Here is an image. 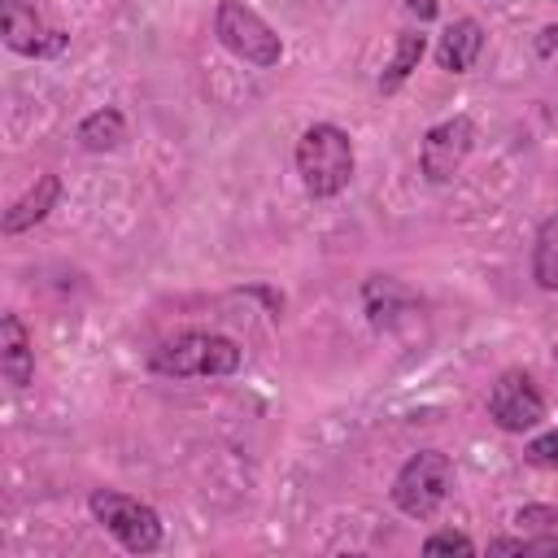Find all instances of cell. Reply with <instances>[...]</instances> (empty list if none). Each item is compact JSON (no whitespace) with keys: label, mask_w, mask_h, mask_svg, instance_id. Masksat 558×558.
Masks as SVG:
<instances>
[{"label":"cell","mask_w":558,"mask_h":558,"mask_svg":"<svg viewBox=\"0 0 558 558\" xmlns=\"http://www.w3.org/2000/svg\"><path fill=\"white\" fill-rule=\"evenodd\" d=\"M453 488V462L440 449H418L392 480V506L405 519H432Z\"/></svg>","instance_id":"obj_3"},{"label":"cell","mask_w":558,"mask_h":558,"mask_svg":"<svg viewBox=\"0 0 558 558\" xmlns=\"http://www.w3.org/2000/svg\"><path fill=\"white\" fill-rule=\"evenodd\" d=\"M423 554H475V541L462 532H432L423 541Z\"/></svg>","instance_id":"obj_17"},{"label":"cell","mask_w":558,"mask_h":558,"mask_svg":"<svg viewBox=\"0 0 558 558\" xmlns=\"http://www.w3.org/2000/svg\"><path fill=\"white\" fill-rule=\"evenodd\" d=\"M532 279H536V288L558 292V214H549L536 227V240H532Z\"/></svg>","instance_id":"obj_14"},{"label":"cell","mask_w":558,"mask_h":558,"mask_svg":"<svg viewBox=\"0 0 558 558\" xmlns=\"http://www.w3.org/2000/svg\"><path fill=\"white\" fill-rule=\"evenodd\" d=\"M514 523L519 527H532V532H558V510L554 506H519L514 510Z\"/></svg>","instance_id":"obj_18"},{"label":"cell","mask_w":558,"mask_h":558,"mask_svg":"<svg viewBox=\"0 0 558 558\" xmlns=\"http://www.w3.org/2000/svg\"><path fill=\"white\" fill-rule=\"evenodd\" d=\"M488 554H558V532H545V536H497V541H488Z\"/></svg>","instance_id":"obj_15"},{"label":"cell","mask_w":558,"mask_h":558,"mask_svg":"<svg viewBox=\"0 0 558 558\" xmlns=\"http://www.w3.org/2000/svg\"><path fill=\"white\" fill-rule=\"evenodd\" d=\"M122 140H126V118L113 105H105L78 122V148H87V153H113V148H122Z\"/></svg>","instance_id":"obj_12"},{"label":"cell","mask_w":558,"mask_h":558,"mask_svg":"<svg viewBox=\"0 0 558 558\" xmlns=\"http://www.w3.org/2000/svg\"><path fill=\"white\" fill-rule=\"evenodd\" d=\"M488 418L510 436H523L545 418V397L527 371H501L497 375V384L488 392Z\"/></svg>","instance_id":"obj_7"},{"label":"cell","mask_w":558,"mask_h":558,"mask_svg":"<svg viewBox=\"0 0 558 558\" xmlns=\"http://www.w3.org/2000/svg\"><path fill=\"white\" fill-rule=\"evenodd\" d=\"M423 52H427V35H423V31H401V35H397V52H392L388 70L379 74V92H384V96H392V92H397V87L418 70Z\"/></svg>","instance_id":"obj_13"},{"label":"cell","mask_w":558,"mask_h":558,"mask_svg":"<svg viewBox=\"0 0 558 558\" xmlns=\"http://www.w3.org/2000/svg\"><path fill=\"white\" fill-rule=\"evenodd\" d=\"M484 52V26L475 17H453L436 44V65L449 74H466Z\"/></svg>","instance_id":"obj_9"},{"label":"cell","mask_w":558,"mask_h":558,"mask_svg":"<svg viewBox=\"0 0 558 558\" xmlns=\"http://www.w3.org/2000/svg\"><path fill=\"white\" fill-rule=\"evenodd\" d=\"M0 31H4V44L17 57H35V61L57 57L70 44V35L61 26H48L44 13L26 0H0Z\"/></svg>","instance_id":"obj_8"},{"label":"cell","mask_w":558,"mask_h":558,"mask_svg":"<svg viewBox=\"0 0 558 558\" xmlns=\"http://www.w3.org/2000/svg\"><path fill=\"white\" fill-rule=\"evenodd\" d=\"M92 506V519L126 549V554H153L161 549V519L148 501L131 497V493H118V488H96L87 497Z\"/></svg>","instance_id":"obj_4"},{"label":"cell","mask_w":558,"mask_h":558,"mask_svg":"<svg viewBox=\"0 0 558 558\" xmlns=\"http://www.w3.org/2000/svg\"><path fill=\"white\" fill-rule=\"evenodd\" d=\"M214 35L231 57H240L244 65H257V70H270L283 57V39L275 35V26L244 0H218Z\"/></svg>","instance_id":"obj_5"},{"label":"cell","mask_w":558,"mask_h":558,"mask_svg":"<svg viewBox=\"0 0 558 558\" xmlns=\"http://www.w3.org/2000/svg\"><path fill=\"white\" fill-rule=\"evenodd\" d=\"M405 9H410L418 22H432V17H436V0H405Z\"/></svg>","instance_id":"obj_19"},{"label":"cell","mask_w":558,"mask_h":558,"mask_svg":"<svg viewBox=\"0 0 558 558\" xmlns=\"http://www.w3.org/2000/svg\"><path fill=\"white\" fill-rule=\"evenodd\" d=\"M523 458H527L532 466H545V471H558V427H554V432H545V436H536V440H527V449H523Z\"/></svg>","instance_id":"obj_16"},{"label":"cell","mask_w":558,"mask_h":558,"mask_svg":"<svg viewBox=\"0 0 558 558\" xmlns=\"http://www.w3.org/2000/svg\"><path fill=\"white\" fill-rule=\"evenodd\" d=\"M554 362H558V344H554Z\"/></svg>","instance_id":"obj_20"},{"label":"cell","mask_w":558,"mask_h":558,"mask_svg":"<svg viewBox=\"0 0 558 558\" xmlns=\"http://www.w3.org/2000/svg\"><path fill=\"white\" fill-rule=\"evenodd\" d=\"M244 362V349L231 336L218 331H179L166 344H157L148 353V371L153 375H170V379H209V375H235Z\"/></svg>","instance_id":"obj_1"},{"label":"cell","mask_w":558,"mask_h":558,"mask_svg":"<svg viewBox=\"0 0 558 558\" xmlns=\"http://www.w3.org/2000/svg\"><path fill=\"white\" fill-rule=\"evenodd\" d=\"M0 371L13 388H26L35 379V349H31V331L17 314L0 318Z\"/></svg>","instance_id":"obj_10"},{"label":"cell","mask_w":558,"mask_h":558,"mask_svg":"<svg viewBox=\"0 0 558 558\" xmlns=\"http://www.w3.org/2000/svg\"><path fill=\"white\" fill-rule=\"evenodd\" d=\"M57 196H61V179H57V174H39V179L4 209V235H17V231L35 227L39 218H48V209L57 205Z\"/></svg>","instance_id":"obj_11"},{"label":"cell","mask_w":558,"mask_h":558,"mask_svg":"<svg viewBox=\"0 0 558 558\" xmlns=\"http://www.w3.org/2000/svg\"><path fill=\"white\" fill-rule=\"evenodd\" d=\"M296 174L310 196H340L353 179V140L336 122H314L296 140Z\"/></svg>","instance_id":"obj_2"},{"label":"cell","mask_w":558,"mask_h":558,"mask_svg":"<svg viewBox=\"0 0 558 558\" xmlns=\"http://www.w3.org/2000/svg\"><path fill=\"white\" fill-rule=\"evenodd\" d=\"M471 148H475V122L466 113H453V118L436 122L423 135V144H418V170H423V179L427 183H449L462 170V161L471 157Z\"/></svg>","instance_id":"obj_6"}]
</instances>
